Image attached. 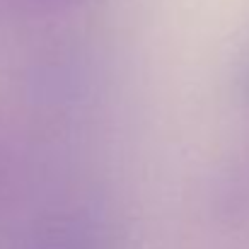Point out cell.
<instances>
[{
    "mask_svg": "<svg viewBox=\"0 0 249 249\" xmlns=\"http://www.w3.org/2000/svg\"><path fill=\"white\" fill-rule=\"evenodd\" d=\"M10 249H116V235L104 211L73 206L29 225Z\"/></svg>",
    "mask_w": 249,
    "mask_h": 249,
    "instance_id": "1",
    "label": "cell"
},
{
    "mask_svg": "<svg viewBox=\"0 0 249 249\" xmlns=\"http://www.w3.org/2000/svg\"><path fill=\"white\" fill-rule=\"evenodd\" d=\"M85 2L87 0H0V24L66 15Z\"/></svg>",
    "mask_w": 249,
    "mask_h": 249,
    "instance_id": "2",
    "label": "cell"
},
{
    "mask_svg": "<svg viewBox=\"0 0 249 249\" xmlns=\"http://www.w3.org/2000/svg\"><path fill=\"white\" fill-rule=\"evenodd\" d=\"M235 89H237V94L245 102H249V56H247V61L240 66L237 75H235Z\"/></svg>",
    "mask_w": 249,
    "mask_h": 249,
    "instance_id": "3",
    "label": "cell"
}]
</instances>
